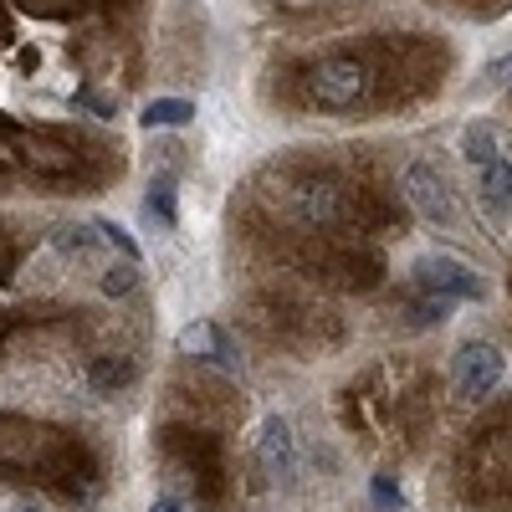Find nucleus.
Here are the masks:
<instances>
[{"label":"nucleus","instance_id":"obj_1","mask_svg":"<svg viewBox=\"0 0 512 512\" xmlns=\"http://www.w3.org/2000/svg\"><path fill=\"white\" fill-rule=\"evenodd\" d=\"M374 88V72L359 62V57H323L308 67V98L318 108H333V113H344V108H359Z\"/></svg>","mask_w":512,"mask_h":512},{"label":"nucleus","instance_id":"obj_2","mask_svg":"<svg viewBox=\"0 0 512 512\" xmlns=\"http://www.w3.org/2000/svg\"><path fill=\"white\" fill-rule=\"evenodd\" d=\"M415 287L431 292V297H446V303H482L487 297V282L461 262V256H446V251H425L420 262L410 267Z\"/></svg>","mask_w":512,"mask_h":512},{"label":"nucleus","instance_id":"obj_3","mask_svg":"<svg viewBox=\"0 0 512 512\" xmlns=\"http://www.w3.org/2000/svg\"><path fill=\"white\" fill-rule=\"evenodd\" d=\"M0 139H6L16 149V159L26 169H36V175H67V169L77 164L72 154V139L52 134V128H26L16 118H0Z\"/></svg>","mask_w":512,"mask_h":512},{"label":"nucleus","instance_id":"obj_4","mask_svg":"<svg viewBox=\"0 0 512 512\" xmlns=\"http://www.w3.org/2000/svg\"><path fill=\"white\" fill-rule=\"evenodd\" d=\"M405 200L415 205L420 221L431 226H456V200H451V185L436 164H410L405 169Z\"/></svg>","mask_w":512,"mask_h":512},{"label":"nucleus","instance_id":"obj_5","mask_svg":"<svg viewBox=\"0 0 512 512\" xmlns=\"http://www.w3.org/2000/svg\"><path fill=\"white\" fill-rule=\"evenodd\" d=\"M502 354L492 344H461L451 359V379H456V395L461 400H487L497 384H502Z\"/></svg>","mask_w":512,"mask_h":512},{"label":"nucleus","instance_id":"obj_6","mask_svg":"<svg viewBox=\"0 0 512 512\" xmlns=\"http://www.w3.org/2000/svg\"><path fill=\"white\" fill-rule=\"evenodd\" d=\"M175 349H180V359H210V364H221L226 374L241 369L236 338H231L221 323H210V318H195L190 328H180V333H175Z\"/></svg>","mask_w":512,"mask_h":512},{"label":"nucleus","instance_id":"obj_7","mask_svg":"<svg viewBox=\"0 0 512 512\" xmlns=\"http://www.w3.org/2000/svg\"><path fill=\"white\" fill-rule=\"evenodd\" d=\"M262 472L272 482H292L297 472V446H292V425L282 415H267L262 425Z\"/></svg>","mask_w":512,"mask_h":512},{"label":"nucleus","instance_id":"obj_8","mask_svg":"<svg viewBox=\"0 0 512 512\" xmlns=\"http://www.w3.org/2000/svg\"><path fill=\"white\" fill-rule=\"evenodd\" d=\"M477 190H482V205L497 221H512V159L507 154L477 169Z\"/></svg>","mask_w":512,"mask_h":512},{"label":"nucleus","instance_id":"obj_9","mask_svg":"<svg viewBox=\"0 0 512 512\" xmlns=\"http://www.w3.org/2000/svg\"><path fill=\"white\" fill-rule=\"evenodd\" d=\"M297 210H303L308 226H338V216H344V195H338L333 185H303L297 190Z\"/></svg>","mask_w":512,"mask_h":512},{"label":"nucleus","instance_id":"obj_10","mask_svg":"<svg viewBox=\"0 0 512 512\" xmlns=\"http://www.w3.org/2000/svg\"><path fill=\"white\" fill-rule=\"evenodd\" d=\"M461 154H466V164H472V169H482V164L502 159V154H507V144H502V134H497L492 123H466V134H461Z\"/></svg>","mask_w":512,"mask_h":512},{"label":"nucleus","instance_id":"obj_11","mask_svg":"<svg viewBox=\"0 0 512 512\" xmlns=\"http://www.w3.org/2000/svg\"><path fill=\"white\" fill-rule=\"evenodd\" d=\"M144 128H180V123H195V103L190 98H154L144 113H139Z\"/></svg>","mask_w":512,"mask_h":512},{"label":"nucleus","instance_id":"obj_12","mask_svg":"<svg viewBox=\"0 0 512 512\" xmlns=\"http://www.w3.org/2000/svg\"><path fill=\"white\" fill-rule=\"evenodd\" d=\"M144 210H149V221H159V226H175V180H169V175H159V180L149 185V200H144Z\"/></svg>","mask_w":512,"mask_h":512},{"label":"nucleus","instance_id":"obj_13","mask_svg":"<svg viewBox=\"0 0 512 512\" xmlns=\"http://www.w3.org/2000/svg\"><path fill=\"white\" fill-rule=\"evenodd\" d=\"M451 308H456V303H446V297H431V292H425L420 303L410 308V318H415V328H431V323H446Z\"/></svg>","mask_w":512,"mask_h":512},{"label":"nucleus","instance_id":"obj_14","mask_svg":"<svg viewBox=\"0 0 512 512\" xmlns=\"http://www.w3.org/2000/svg\"><path fill=\"white\" fill-rule=\"evenodd\" d=\"M134 282H139V262H118V267H108V272H103V292H108V297L128 292Z\"/></svg>","mask_w":512,"mask_h":512},{"label":"nucleus","instance_id":"obj_15","mask_svg":"<svg viewBox=\"0 0 512 512\" xmlns=\"http://www.w3.org/2000/svg\"><path fill=\"white\" fill-rule=\"evenodd\" d=\"M128 379H134V364H103V369H98L103 390H108V384H128Z\"/></svg>","mask_w":512,"mask_h":512},{"label":"nucleus","instance_id":"obj_16","mask_svg":"<svg viewBox=\"0 0 512 512\" xmlns=\"http://www.w3.org/2000/svg\"><path fill=\"white\" fill-rule=\"evenodd\" d=\"M482 82H487V88H502V82H512V57H497V62L487 67Z\"/></svg>","mask_w":512,"mask_h":512},{"label":"nucleus","instance_id":"obj_17","mask_svg":"<svg viewBox=\"0 0 512 512\" xmlns=\"http://www.w3.org/2000/svg\"><path fill=\"white\" fill-rule=\"evenodd\" d=\"M374 502H379V507H400V492L390 487V477H379V482H374Z\"/></svg>","mask_w":512,"mask_h":512},{"label":"nucleus","instance_id":"obj_18","mask_svg":"<svg viewBox=\"0 0 512 512\" xmlns=\"http://www.w3.org/2000/svg\"><path fill=\"white\" fill-rule=\"evenodd\" d=\"M149 512H185V507H180L175 497H154V502H149Z\"/></svg>","mask_w":512,"mask_h":512},{"label":"nucleus","instance_id":"obj_19","mask_svg":"<svg viewBox=\"0 0 512 512\" xmlns=\"http://www.w3.org/2000/svg\"><path fill=\"white\" fill-rule=\"evenodd\" d=\"M16 512H36V507H16Z\"/></svg>","mask_w":512,"mask_h":512}]
</instances>
